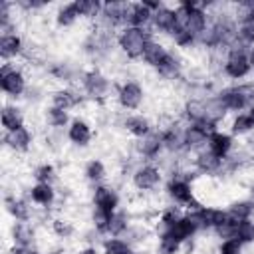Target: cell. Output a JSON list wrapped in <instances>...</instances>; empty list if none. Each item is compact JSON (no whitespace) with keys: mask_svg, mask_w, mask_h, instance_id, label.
Returning a JSON list of instances; mask_svg holds the SVG:
<instances>
[{"mask_svg":"<svg viewBox=\"0 0 254 254\" xmlns=\"http://www.w3.org/2000/svg\"><path fill=\"white\" fill-rule=\"evenodd\" d=\"M151 28H135V26H125L115 34V44L121 50V54L129 60H141L143 50L147 42L153 38Z\"/></svg>","mask_w":254,"mask_h":254,"instance_id":"6da1fadb","label":"cell"},{"mask_svg":"<svg viewBox=\"0 0 254 254\" xmlns=\"http://www.w3.org/2000/svg\"><path fill=\"white\" fill-rule=\"evenodd\" d=\"M252 71L250 60H248V48L240 44L238 40L224 52V62H222V73L234 81L248 77Z\"/></svg>","mask_w":254,"mask_h":254,"instance_id":"7a4b0ae2","label":"cell"},{"mask_svg":"<svg viewBox=\"0 0 254 254\" xmlns=\"http://www.w3.org/2000/svg\"><path fill=\"white\" fill-rule=\"evenodd\" d=\"M167 196L181 208H187V212L196 210L200 206V202L194 196V187L190 183V179L183 173H175L169 183H167Z\"/></svg>","mask_w":254,"mask_h":254,"instance_id":"3957f363","label":"cell"},{"mask_svg":"<svg viewBox=\"0 0 254 254\" xmlns=\"http://www.w3.org/2000/svg\"><path fill=\"white\" fill-rule=\"evenodd\" d=\"M222 109L226 113H238L246 107H250L254 103V85L252 83H246V85H230V87H224L216 93Z\"/></svg>","mask_w":254,"mask_h":254,"instance_id":"277c9868","label":"cell"},{"mask_svg":"<svg viewBox=\"0 0 254 254\" xmlns=\"http://www.w3.org/2000/svg\"><path fill=\"white\" fill-rule=\"evenodd\" d=\"M0 85H2V91L8 97L18 99L28 89V77H26V73L20 65L12 64V62H6L0 67Z\"/></svg>","mask_w":254,"mask_h":254,"instance_id":"5b68a950","label":"cell"},{"mask_svg":"<svg viewBox=\"0 0 254 254\" xmlns=\"http://www.w3.org/2000/svg\"><path fill=\"white\" fill-rule=\"evenodd\" d=\"M79 83H81V91L85 93V97H91V99H105L111 91L109 77L97 67L83 71Z\"/></svg>","mask_w":254,"mask_h":254,"instance_id":"8992f818","label":"cell"},{"mask_svg":"<svg viewBox=\"0 0 254 254\" xmlns=\"http://www.w3.org/2000/svg\"><path fill=\"white\" fill-rule=\"evenodd\" d=\"M161 183H163V171L155 163H141L131 173V185L141 192L155 190Z\"/></svg>","mask_w":254,"mask_h":254,"instance_id":"52a82bcc","label":"cell"},{"mask_svg":"<svg viewBox=\"0 0 254 254\" xmlns=\"http://www.w3.org/2000/svg\"><path fill=\"white\" fill-rule=\"evenodd\" d=\"M115 97H117V103H119L121 109H125V111H135V109H139V107L143 105V101H145V89H143V85H141L139 81L129 79V81L119 83Z\"/></svg>","mask_w":254,"mask_h":254,"instance_id":"ba28073f","label":"cell"},{"mask_svg":"<svg viewBox=\"0 0 254 254\" xmlns=\"http://www.w3.org/2000/svg\"><path fill=\"white\" fill-rule=\"evenodd\" d=\"M177 10L175 6H169V4H161L159 10L153 12V20H151V30L153 34H161V36H173L175 30H177Z\"/></svg>","mask_w":254,"mask_h":254,"instance_id":"9c48e42d","label":"cell"},{"mask_svg":"<svg viewBox=\"0 0 254 254\" xmlns=\"http://www.w3.org/2000/svg\"><path fill=\"white\" fill-rule=\"evenodd\" d=\"M187 214H190L194 218V222L198 224L200 230H216L228 218L226 210L216 208V206H204V204H200L196 210H190Z\"/></svg>","mask_w":254,"mask_h":254,"instance_id":"30bf717a","label":"cell"},{"mask_svg":"<svg viewBox=\"0 0 254 254\" xmlns=\"http://www.w3.org/2000/svg\"><path fill=\"white\" fill-rule=\"evenodd\" d=\"M2 141H4V147L10 149L12 153H28L34 143V133L24 125L14 131H4Z\"/></svg>","mask_w":254,"mask_h":254,"instance_id":"8fae6325","label":"cell"},{"mask_svg":"<svg viewBox=\"0 0 254 254\" xmlns=\"http://www.w3.org/2000/svg\"><path fill=\"white\" fill-rule=\"evenodd\" d=\"M163 149H165V145H163L161 131H155V129L149 135H145L143 139H137V143H135L137 155L143 157L145 161H155L161 155Z\"/></svg>","mask_w":254,"mask_h":254,"instance_id":"7c38bea8","label":"cell"},{"mask_svg":"<svg viewBox=\"0 0 254 254\" xmlns=\"http://www.w3.org/2000/svg\"><path fill=\"white\" fill-rule=\"evenodd\" d=\"M65 135H67V141L73 147H87L91 143V139H93V129L83 117H75L67 125Z\"/></svg>","mask_w":254,"mask_h":254,"instance_id":"4fadbf2b","label":"cell"},{"mask_svg":"<svg viewBox=\"0 0 254 254\" xmlns=\"http://www.w3.org/2000/svg\"><path fill=\"white\" fill-rule=\"evenodd\" d=\"M155 71H157V75H161L163 79L175 81V79H181V77H183V73H185V62H183V58H181L179 52L169 50L167 58L159 64V67H157Z\"/></svg>","mask_w":254,"mask_h":254,"instance_id":"5bb4252c","label":"cell"},{"mask_svg":"<svg viewBox=\"0 0 254 254\" xmlns=\"http://www.w3.org/2000/svg\"><path fill=\"white\" fill-rule=\"evenodd\" d=\"M91 200H93V206L97 208H103L107 212H117V206H119V194L113 187L109 185H97L91 192Z\"/></svg>","mask_w":254,"mask_h":254,"instance_id":"9a60e30c","label":"cell"},{"mask_svg":"<svg viewBox=\"0 0 254 254\" xmlns=\"http://www.w3.org/2000/svg\"><path fill=\"white\" fill-rule=\"evenodd\" d=\"M224 161H226V159H224ZM224 161L218 159V157H214V155L204 147V149H200V151L194 153L192 165H194V169H196L198 173H202V175H218V173H222V169H224Z\"/></svg>","mask_w":254,"mask_h":254,"instance_id":"2e32d148","label":"cell"},{"mask_svg":"<svg viewBox=\"0 0 254 254\" xmlns=\"http://www.w3.org/2000/svg\"><path fill=\"white\" fill-rule=\"evenodd\" d=\"M22 54H24V38L18 32L0 36V58H2L4 64L16 60Z\"/></svg>","mask_w":254,"mask_h":254,"instance_id":"e0dca14e","label":"cell"},{"mask_svg":"<svg viewBox=\"0 0 254 254\" xmlns=\"http://www.w3.org/2000/svg\"><path fill=\"white\" fill-rule=\"evenodd\" d=\"M232 147H234V139H232V135L230 133H224V131H214L210 137H208V141H206V149L214 155V157H218V159H228L230 157V153H232Z\"/></svg>","mask_w":254,"mask_h":254,"instance_id":"ac0fdd59","label":"cell"},{"mask_svg":"<svg viewBox=\"0 0 254 254\" xmlns=\"http://www.w3.org/2000/svg\"><path fill=\"white\" fill-rule=\"evenodd\" d=\"M58 194H56V189L54 185H48V183H36L28 189V200L40 208H48L56 202Z\"/></svg>","mask_w":254,"mask_h":254,"instance_id":"d6986e66","label":"cell"},{"mask_svg":"<svg viewBox=\"0 0 254 254\" xmlns=\"http://www.w3.org/2000/svg\"><path fill=\"white\" fill-rule=\"evenodd\" d=\"M123 129L133 135L135 139H143L145 135H149L153 131V125H151V119L143 113H129L125 119H123Z\"/></svg>","mask_w":254,"mask_h":254,"instance_id":"ffe728a7","label":"cell"},{"mask_svg":"<svg viewBox=\"0 0 254 254\" xmlns=\"http://www.w3.org/2000/svg\"><path fill=\"white\" fill-rule=\"evenodd\" d=\"M167 54H169V48L159 40V38H151L149 42H147V46H145V50H143V56H141V62H145L149 67H153V69H157L159 67V64L167 58Z\"/></svg>","mask_w":254,"mask_h":254,"instance_id":"44dd1931","label":"cell"},{"mask_svg":"<svg viewBox=\"0 0 254 254\" xmlns=\"http://www.w3.org/2000/svg\"><path fill=\"white\" fill-rule=\"evenodd\" d=\"M151 20H153V10L149 8L147 2H131L129 16H127V26L151 28Z\"/></svg>","mask_w":254,"mask_h":254,"instance_id":"7402d4cb","label":"cell"},{"mask_svg":"<svg viewBox=\"0 0 254 254\" xmlns=\"http://www.w3.org/2000/svg\"><path fill=\"white\" fill-rule=\"evenodd\" d=\"M81 101H83V95L79 91L71 89V87H60L52 93V105L60 107V109H65V111L75 109Z\"/></svg>","mask_w":254,"mask_h":254,"instance_id":"603a6c76","label":"cell"},{"mask_svg":"<svg viewBox=\"0 0 254 254\" xmlns=\"http://www.w3.org/2000/svg\"><path fill=\"white\" fill-rule=\"evenodd\" d=\"M54 20H56V26L58 28H71V26H75L81 20L77 2L60 4L58 10H56V14H54Z\"/></svg>","mask_w":254,"mask_h":254,"instance_id":"cb8c5ba5","label":"cell"},{"mask_svg":"<svg viewBox=\"0 0 254 254\" xmlns=\"http://www.w3.org/2000/svg\"><path fill=\"white\" fill-rule=\"evenodd\" d=\"M6 210L14 218V222H30L32 218V206L30 200L20 198V196H10L6 198Z\"/></svg>","mask_w":254,"mask_h":254,"instance_id":"d4e9b609","label":"cell"},{"mask_svg":"<svg viewBox=\"0 0 254 254\" xmlns=\"http://www.w3.org/2000/svg\"><path fill=\"white\" fill-rule=\"evenodd\" d=\"M24 111L16 103H6L2 107V127L4 131H14L18 127H24Z\"/></svg>","mask_w":254,"mask_h":254,"instance_id":"484cf974","label":"cell"},{"mask_svg":"<svg viewBox=\"0 0 254 254\" xmlns=\"http://www.w3.org/2000/svg\"><path fill=\"white\" fill-rule=\"evenodd\" d=\"M226 214H228V218H232L234 222H242V220H246V218H252V214H254V202H252L250 198L236 200V202H232V204L228 206Z\"/></svg>","mask_w":254,"mask_h":254,"instance_id":"4316f807","label":"cell"},{"mask_svg":"<svg viewBox=\"0 0 254 254\" xmlns=\"http://www.w3.org/2000/svg\"><path fill=\"white\" fill-rule=\"evenodd\" d=\"M83 177L91 183V185H103L105 177H107V169H105V163L99 161V159H91L85 163V169H83Z\"/></svg>","mask_w":254,"mask_h":254,"instance_id":"83f0119b","label":"cell"},{"mask_svg":"<svg viewBox=\"0 0 254 254\" xmlns=\"http://www.w3.org/2000/svg\"><path fill=\"white\" fill-rule=\"evenodd\" d=\"M46 123H48L52 129H64V127H67V125L71 123L69 111L50 105V107L46 109Z\"/></svg>","mask_w":254,"mask_h":254,"instance_id":"f1b7e54d","label":"cell"},{"mask_svg":"<svg viewBox=\"0 0 254 254\" xmlns=\"http://www.w3.org/2000/svg\"><path fill=\"white\" fill-rule=\"evenodd\" d=\"M81 20H99L103 12V2L99 0H75Z\"/></svg>","mask_w":254,"mask_h":254,"instance_id":"f546056e","label":"cell"},{"mask_svg":"<svg viewBox=\"0 0 254 254\" xmlns=\"http://www.w3.org/2000/svg\"><path fill=\"white\" fill-rule=\"evenodd\" d=\"M115 212H107L103 208L93 206L91 210V226L99 232V234H109V226H111V218Z\"/></svg>","mask_w":254,"mask_h":254,"instance_id":"4dcf8cb0","label":"cell"},{"mask_svg":"<svg viewBox=\"0 0 254 254\" xmlns=\"http://www.w3.org/2000/svg\"><path fill=\"white\" fill-rule=\"evenodd\" d=\"M254 131V121L248 113H236L230 121V135H248Z\"/></svg>","mask_w":254,"mask_h":254,"instance_id":"1f68e13d","label":"cell"},{"mask_svg":"<svg viewBox=\"0 0 254 254\" xmlns=\"http://www.w3.org/2000/svg\"><path fill=\"white\" fill-rule=\"evenodd\" d=\"M131 244L119 236H107L101 244V254H129Z\"/></svg>","mask_w":254,"mask_h":254,"instance_id":"d6a6232c","label":"cell"},{"mask_svg":"<svg viewBox=\"0 0 254 254\" xmlns=\"http://www.w3.org/2000/svg\"><path fill=\"white\" fill-rule=\"evenodd\" d=\"M127 228H129V214L125 210H117L111 218L109 236H121L123 232H127Z\"/></svg>","mask_w":254,"mask_h":254,"instance_id":"836d02e7","label":"cell"},{"mask_svg":"<svg viewBox=\"0 0 254 254\" xmlns=\"http://www.w3.org/2000/svg\"><path fill=\"white\" fill-rule=\"evenodd\" d=\"M236 238L246 246V244H254V218H246L242 222H238L236 226Z\"/></svg>","mask_w":254,"mask_h":254,"instance_id":"e575fe53","label":"cell"},{"mask_svg":"<svg viewBox=\"0 0 254 254\" xmlns=\"http://www.w3.org/2000/svg\"><path fill=\"white\" fill-rule=\"evenodd\" d=\"M32 177L36 179V183H48V185H52L56 181V169L50 163H42V165L34 167Z\"/></svg>","mask_w":254,"mask_h":254,"instance_id":"d590c367","label":"cell"},{"mask_svg":"<svg viewBox=\"0 0 254 254\" xmlns=\"http://www.w3.org/2000/svg\"><path fill=\"white\" fill-rule=\"evenodd\" d=\"M52 230H54V234H56L58 238H69V236L75 234V226H73L69 220H65V218L54 220V222H52Z\"/></svg>","mask_w":254,"mask_h":254,"instance_id":"8d00e7d4","label":"cell"},{"mask_svg":"<svg viewBox=\"0 0 254 254\" xmlns=\"http://www.w3.org/2000/svg\"><path fill=\"white\" fill-rule=\"evenodd\" d=\"M244 244L238 238H226L218 244V254H242Z\"/></svg>","mask_w":254,"mask_h":254,"instance_id":"74e56055","label":"cell"},{"mask_svg":"<svg viewBox=\"0 0 254 254\" xmlns=\"http://www.w3.org/2000/svg\"><path fill=\"white\" fill-rule=\"evenodd\" d=\"M75 254H99V250L95 246H85V248H79Z\"/></svg>","mask_w":254,"mask_h":254,"instance_id":"f35d334b","label":"cell"},{"mask_svg":"<svg viewBox=\"0 0 254 254\" xmlns=\"http://www.w3.org/2000/svg\"><path fill=\"white\" fill-rule=\"evenodd\" d=\"M248 60H250V65H252V69H254V46L248 48Z\"/></svg>","mask_w":254,"mask_h":254,"instance_id":"ab89813d","label":"cell"},{"mask_svg":"<svg viewBox=\"0 0 254 254\" xmlns=\"http://www.w3.org/2000/svg\"><path fill=\"white\" fill-rule=\"evenodd\" d=\"M248 115H250V117H252V121H254V103L248 107Z\"/></svg>","mask_w":254,"mask_h":254,"instance_id":"60d3db41","label":"cell"},{"mask_svg":"<svg viewBox=\"0 0 254 254\" xmlns=\"http://www.w3.org/2000/svg\"><path fill=\"white\" fill-rule=\"evenodd\" d=\"M129 254H145V252H141V250H133V248H131V252H129Z\"/></svg>","mask_w":254,"mask_h":254,"instance_id":"b9f144b4","label":"cell"}]
</instances>
